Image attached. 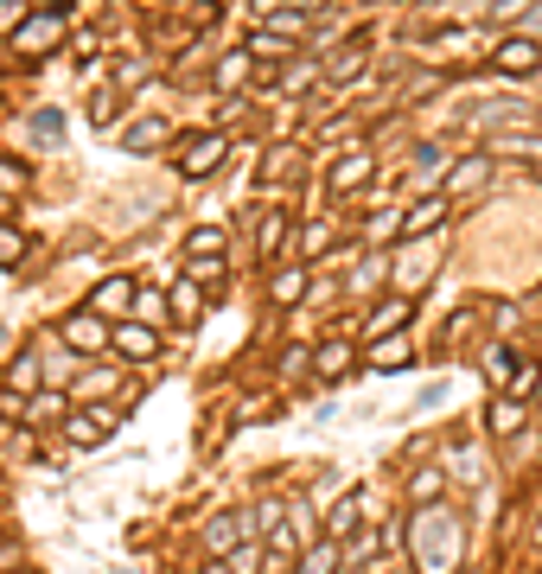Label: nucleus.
<instances>
[{"instance_id":"obj_38","label":"nucleus","mask_w":542,"mask_h":574,"mask_svg":"<svg viewBox=\"0 0 542 574\" xmlns=\"http://www.w3.org/2000/svg\"><path fill=\"white\" fill-rule=\"evenodd\" d=\"M185 274H192L198 288H217V281H223V262H217V256H185Z\"/></svg>"},{"instance_id":"obj_53","label":"nucleus","mask_w":542,"mask_h":574,"mask_svg":"<svg viewBox=\"0 0 542 574\" xmlns=\"http://www.w3.org/2000/svg\"><path fill=\"white\" fill-rule=\"evenodd\" d=\"M20 574H33V569H20Z\"/></svg>"},{"instance_id":"obj_48","label":"nucleus","mask_w":542,"mask_h":574,"mask_svg":"<svg viewBox=\"0 0 542 574\" xmlns=\"http://www.w3.org/2000/svg\"><path fill=\"white\" fill-rule=\"evenodd\" d=\"M108 115H115V90H96L90 96V121H108Z\"/></svg>"},{"instance_id":"obj_32","label":"nucleus","mask_w":542,"mask_h":574,"mask_svg":"<svg viewBox=\"0 0 542 574\" xmlns=\"http://www.w3.org/2000/svg\"><path fill=\"white\" fill-rule=\"evenodd\" d=\"M173 306H180V319H198V313H205V288H198L192 274H180V281H173Z\"/></svg>"},{"instance_id":"obj_31","label":"nucleus","mask_w":542,"mask_h":574,"mask_svg":"<svg viewBox=\"0 0 542 574\" xmlns=\"http://www.w3.org/2000/svg\"><path fill=\"white\" fill-rule=\"evenodd\" d=\"M65 415H71L65 396H45V389H38L33 402H26V427H45V421H65Z\"/></svg>"},{"instance_id":"obj_18","label":"nucleus","mask_w":542,"mask_h":574,"mask_svg":"<svg viewBox=\"0 0 542 574\" xmlns=\"http://www.w3.org/2000/svg\"><path fill=\"white\" fill-rule=\"evenodd\" d=\"M293 243H288V211L275 204V211H262V224H255V256L262 262H275V256H288Z\"/></svg>"},{"instance_id":"obj_27","label":"nucleus","mask_w":542,"mask_h":574,"mask_svg":"<svg viewBox=\"0 0 542 574\" xmlns=\"http://www.w3.org/2000/svg\"><path fill=\"white\" fill-rule=\"evenodd\" d=\"M300 574H338V542H332V536H313V542L300 549Z\"/></svg>"},{"instance_id":"obj_50","label":"nucleus","mask_w":542,"mask_h":574,"mask_svg":"<svg viewBox=\"0 0 542 574\" xmlns=\"http://www.w3.org/2000/svg\"><path fill=\"white\" fill-rule=\"evenodd\" d=\"M0 224H7V198H0Z\"/></svg>"},{"instance_id":"obj_4","label":"nucleus","mask_w":542,"mask_h":574,"mask_svg":"<svg viewBox=\"0 0 542 574\" xmlns=\"http://www.w3.org/2000/svg\"><path fill=\"white\" fill-rule=\"evenodd\" d=\"M173 148H180L173 160H180V173H185V179H211L217 166L230 160V141H223V134H211V128H198V134H180Z\"/></svg>"},{"instance_id":"obj_41","label":"nucleus","mask_w":542,"mask_h":574,"mask_svg":"<svg viewBox=\"0 0 542 574\" xmlns=\"http://www.w3.org/2000/svg\"><path fill=\"white\" fill-rule=\"evenodd\" d=\"M217 249H223V230H192V236H185V256H217Z\"/></svg>"},{"instance_id":"obj_33","label":"nucleus","mask_w":542,"mask_h":574,"mask_svg":"<svg viewBox=\"0 0 542 574\" xmlns=\"http://www.w3.org/2000/svg\"><path fill=\"white\" fill-rule=\"evenodd\" d=\"M275 371H281V377H307V371H313V344H281V358H275Z\"/></svg>"},{"instance_id":"obj_39","label":"nucleus","mask_w":542,"mask_h":574,"mask_svg":"<svg viewBox=\"0 0 542 574\" xmlns=\"http://www.w3.org/2000/svg\"><path fill=\"white\" fill-rule=\"evenodd\" d=\"M364 236H370V243H383V236H402V211H370Z\"/></svg>"},{"instance_id":"obj_29","label":"nucleus","mask_w":542,"mask_h":574,"mask_svg":"<svg viewBox=\"0 0 542 574\" xmlns=\"http://www.w3.org/2000/svg\"><path fill=\"white\" fill-rule=\"evenodd\" d=\"M325 536L338 542V536H358V497H338L332 511H325Z\"/></svg>"},{"instance_id":"obj_46","label":"nucleus","mask_w":542,"mask_h":574,"mask_svg":"<svg viewBox=\"0 0 542 574\" xmlns=\"http://www.w3.org/2000/svg\"><path fill=\"white\" fill-rule=\"evenodd\" d=\"M33 134H38V141H58V134H65V115H58V109H38L33 115Z\"/></svg>"},{"instance_id":"obj_19","label":"nucleus","mask_w":542,"mask_h":574,"mask_svg":"<svg viewBox=\"0 0 542 574\" xmlns=\"http://www.w3.org/2000/svg\"><path fill=\"white\" fill-rule=\"evenodd\" d=\"M160 141H180V134H173V121H160V115H141V121L122 134V153H160Z\"/></svg>"},{"instance_id":"obj_37","label":"nucleus","mask_w":542,"mask_h":574,"mask_svg":"<svg viewBox=\"0 0 542 574\" xmlns=\"http://www.w3.org/2000/svg\"><path fill=\"white\" fill-rule=\"evenodd\" d=\"M383 274H390V249H377V256H370V262H364L358 274H351V294H364V288H377Z\"/></svg>"},{"instance_id":"obj_17","label":"nucleus","mask_w":542,"mask_h":574,"mask_svg":"<svg viewBox=\"0 0 542 574\" xmlns=\"http://www.w3.org/2000/svg\"><path fill=\"white\" fill-rule=\"evenodd\" d=\"M115 358H128V364H153L160 358V332L153 326H115Z\"/></svg>"},{"instance_id":"obj_45","label":"nucleus","mask_w":542,"mask_h":574,"mask_svg":"<svg viewBox=\"0 0 542 574\" xmlns=\"http://www.w3.org/2000/svg\"><path fill=\"white\" fill-rule=\"evenodd\" d=\"M255 524H262V530L288 524V497H262V504H255Z\"/></svg>"},{"instance_id":"obj_10","label":"nucleus","mask_w":542,"mask_h":574,"mask_svg":"<svg viewBox=\"0 0 542 574\" xmlns=\"http://www.w3.org/2000/svg\"><path fill=\"white\" fill-rule=\"evenodd\" d=\"M447 211H453V198H447V191H428V198H415V204L402 211V236H408V243L434 236V230L447 224Z\"/></svg>"},{"instance_id":"obj_7","label":"nucleus","mask_w":542,"mask_h":574,"mask_svg":"<svg viewBox=\"0 0 542 574\" xmlns=\"http://www.w3.org/2000/svg\"><path fill=\"white\" fill-rule=\"evenodd\" d=\"M492 65L505 77H537L542 71V38L537 33H505L492 45Z\"/></svg>"},{"instance_id":"obj_20","label":"nucleus","mask_w":542,"mask_h":574,"mask_svg":"<svg viewBox=\"0 0 542 574\" xmlns=\"http://www.w3.org/2000/svg\"><path fill=\"white\" fill-rule=\"evenodd\" d=\"M338 249V224L332 218H313V224L300 230V243H293L288 256H300V262H320V256H332Z\"/></svg>"},{"instance_id":"obj_3","label":"nucleus","mask_w":542,"mask_h":574,"mask_svg":"<svg viewBox=\"0 0 542 574\" xmlns=\"http://www.w3.org/2000/svg\"><path fill=\"white\" fill-rule=\"evenodd\" d=\"M65 20H71V0H51V7H38L33 20L13 33V51H20V58H45V51L65 38Z\"/></svg>"},{"instance_id":"obj_24","label":"nucleus","mask_w":542,"mask_h":574,"mask_svg":"<svg viewBox=\"0 0 542 574\" xmlns=\"http://www.w3.org/2000/svg\"><path fill=\"white\" fill-rule=\"evenodd\" d=\"M262 33L288 38V45H300V38L313 33V13H293V7H275V13H262Z\"/></svg>"},{"instance_id":"obj_14","label":"nucleus","mask_w":542,"mask_h":574,"mask_svg":"<svg viewBox=\"0 0 542 574\" xmlns=\"http://www.w3.org/2000/svg\"><path fill=\"white\" fill-rule=\"evenodd\" d=\"M478 319H485V306H478V301H460V306H453V313H447V326H440V351H434V358H453V351L478 332Z\"/></svg>"},{"instance_id":"obj_15","label":"nucleus","mask_w":542,"mask_h":574,"mask_svg":"<svg viewBox=\"0 0 542 574\" xmlns=\"http://www.w3.org/2000/svg\"><path fill=\"white\" fill-rule=\"evenodd\" d=\"M307 268L300 262H281V268H268V306H307Z\"/></svg>"},{"instance_id":"obj_5","label":"nucleus","mask_w":542,"mask_h":574,"mask_svg":"<svg viewBox=\"0 0 542 574\" xmlns=\"http://www.w3.org/2000/svg\"><path fill=\"white\" fill-rule=\"evenodd\" d=\"M370 173H377V160H370L364 148H345L338 160H332V166H325V191H332V198H351V204H358L364 191H370Z\"/></svg>"},{"instance_id":"obj_47","label":"nucleus","mask_w":542,"mask_h":574,"mask_svg":"<svg viewBox=\"0 0 542 574\" xmlns=\"http://www.w3.org/2000/svg\"><path fill=\"white\" fill-rule=\"evenodd\" d=\"M33 13H26V0H0V33H20Z\"/></svg>"},{"instance_id":"obj_49","label":"nucleus","mask_w":542,"mask_h":574,"mask_svg":"<svg viewBox=\"0 0 542 574\" xmlns=\"http://www.w3.org/2000/svg\"><path fill=\"white\" fill-rule=\"evenodd\" d=\"M198 574H237V569H230L223 555H211V562H205V569H198Z\"/></svg>"},{"instance_id":"obj_43","label":"nucleus","mask_w":542,"mask_h":574,"mask_svg":"<svg viewBox=\"0 0 542 574\" xmlns=\"http://www.w3.org/2000/svg\"><path fill=\"white\" fill-rule=\"evenodd\" d=\"M383 542H390L383 530H358V536H351V562H377V549H383Z\"/></svg>"},{"instance_id":"obj_30","label":"nucleus","mask_w":542,"mask_h":574,"mask_svg":"<svg viewBox=\"0 0 542 574\" xmlns=\"http://www.w3.org/2000/svg\"><path fill=\"white\" fill-rule=\"evenodd\" d=\"M223 562H230L237 574H262L268 562H275V555H268V542H243V549H230Z\"/></svg>"},{"instance_id":"obj_52","label":"nucleus","mask_w":542,"mask_h":574,"mask_svg":"<svg viewBox=\"0 0 542 574\" xmlns=\"http://www.w3.org/2000/svg\"><path fill=\"white\" fill-rule=\"evenodd\" d=\"M281 574H300V569H281Z\"/></svg>"},{"instance_id":"obj_44","label":"nucleus","mask_w":542,"mask_h":574,"mask_svg":"<svg viewBox=\"0 0 542 574\" xmlns=\"http://www.w3.org/2000/svg\"><path fill=\"white\" fill-rule=\"evenodd\" d=\"M33 186V166H20V160H0V191H26Z\"/></svg>"},{"instance_id":"obj_6","label":"nucleus","mask_w":542,"mask_h":574,"mask_svg":"<svg viewBox=\"0 0 542 574\" xmlns=\"http://www.w3.org/2000/svg\"><path fill=\"white\" fill-rule=\"evenodd\" d=\"M498 173V153L492 148H472V153H460L453 166H447V179H440V191L447 198H472V191H485V179Z\"/></svg>"},{"instance_id":"obj_36","label":"nucleus","mask_w":542,"mask_h":574,"mask_svg":"<svg viewBox=\"0 0 542 574\" xmlns=\"http://www.w3.org/2000/svg\"><path fill=\"white\" fill-rule=\"evenodd\" d=\"M115 371H90V364H83V377H77V402H90V396H108V389H115Z\"/></svg>"},{"instance_id":"obj_13","label":"nucleus","mask_w":542,"mask_h":574,"mask_svg":"<svg viewBox=\"0 0 542 574\" xmlns=\"http://www.w3.org/2000/svg\"><path fill=\"white\" fill-rule=\"evenodd\" d=\"M415 364V339L408 332H390V339L364 344V371H408Z\"/></svg>"},{"instance_id":"obj_26","label":"nucleus","mask_w":542,"mask_h":574,"mask_svg":"<svg viewBox=\"0 0 542 574\" xmlns=\"http://www.w3.org/2000/svg\"><path fill=\"white\" fill-rule=\"evenodd\" d=\"M364 58H370V38H358V45L338 51V58H325V90H332V83H351V77L364 71Z\"/></svg>"},{"instance_id":"obj_23","label":"nucleus","mask_w":542,"mask_h":574,"mask_svg":"<svg viewBox=\"0 0 542 574\" xmlns=\"http://www.w3.org/2000/svg\"><path fill=\"white\" fill-rule=\"evenodd\" d=\"M478 371H485L492 389H510V377H517V344H485V351H478Z\"/></svg>"},{"instance_id":"obj_21","label":"nucleus","mask_w":542,"mask_h":574,"mask_svg":"<svg viewBox=\"0 0 542 574\" xmlns=\"http://www.w3.org/2000/svg\"><path fill=\"white\" fill-rule=\"evenodd\" d=\"M250 77H255V58H250V51H223V58H217V71H211V90H217V96H237Z\"/></svg>"},{"instance_id":"obj_8","label":"nucleus","mask_w":542,"mask_h":574,"mask_svg":"<svg viewBox=\"0 0 542 574\" xmlns=\"http://www.w3.org/2000/svg\"><path fill=\"white\" fill-rule=\"evenodd\" d=\"M115 427H122V409H71L65 415V441L71 447H103Z\"/></svg>"},{"instance_id":"obj_42","label":"nucleus","mask_w":542,"mask_h":574,"mask_svg":"<svg viewBox=\"0 0 542 574\" xmlns=\"http://www.w3.org/2000/svg\"><path fill=\"white\" fill-rule=\"evenodd\" d=\"M293 45L288 38H275V33H262V26H255V38H250V58H288Z\"/></svg>"},{"instance_id":"obj_28","label":"nucleus","mask_w":542,"mask_h":574,"mask_svg":"<svg viewBox=\"0 0 542 574\" xmlns=\"http://www.w3.org/2000/svg\"><path fill=\"white\" fill-rule=\"evenodd\" d=\"M485 148L492 153H517V160H537L542 166V134H492Z\"/></svg>"},{"instance_id":"obj_34","label":"nucleus","mask_w":542,"mask_h":574,"mask_svg":"<svg viewBox=\"0 0 542 574\" xmlns=\"http://www.w3.org/2000/svg\"><path fill=\"white\" fill-rule=\"evenodd\" d=\"M440 485H447V472H440V466H422V472L408 479V497H415V504H434V497H440Z\"/></svg>"},{"instance_id":"obj_12","label":"nucleus","mask_w":542,"mask_h":574,"mask_svg":"<svg viewBox=\"0 0 542 574\" xmlns=\"http://www.w3.org/2000/svg\"><path fill=\"white\" fill-rule=\"evenodd\" d=\"M135 301H141V288H135L128 274H108L103 288L90 294V313H103V319H128V313H135Z\"/></svg>"},{"instance_id":"obj_22","label":"nucleus","mask_w":542,"mask_h":574,"mask_svg":"<svg viewBox=\"0 0 542 574\" xmlns=\"http://www.w3.org/2000/svg\"><path fill=\"white\" fill-rule=\"evenodd\" d=\"M485 427H492L498 441H510V434H523V427H530V402H517V396H498V402L485 409Z\"/></svg>"},{"instance_id":"obj_16","label":"nucleus","mask_w":542,"mask_h":574,"mask_svg":"<svg viewBox=\"0 0 542 574\" xmlns=\"http://www.w3.org/2000/svg\"><path fill=\"white\" fill-rule=\"evenodd\" d=\"M408 319H415V301H408V294H390V301H383L370 319H364V339H390V332H408Z\"/></svg>"},{"instance_id":"obj_1","label":"nucleus","mask_w":542,"mask_h":574,"mask_svg":"<svg viewBox=\"0 0 542 574\" xmlns=\"http://www.w3.org/2000/svg\"><path fill=\"white\" fill-rule=\"evenodd\" d=\"M408 542H415V574H453L466 555V524L440 504H422L408 517Z\"/></svg>"},{"instance_id":"obj_40","label":"nucleus","mask_w":542,"mask_h":574,"mask_svg":"<svg viewBox=\"0 0 542 574\" xmlns=\"http://www.w3.org/2000/svg\"><path fill=\"white\" fill-rule=\"evenodd\" d=\"M505 396H517V402H530V396H542V371H537V364H523V371L510 377V389H505Z\"/></svg>"},{"instance_id":"obj_2","label":"nucleus","mask_w":542,"mask_h":574,"mask_svg":"<svg viewBox=\"0 0 542 574\" xmlns=\"http://www.w3.org/2000/svg\"><path fill=\"white\" fill-rule=\"evenodd\" d=\"M58 344H71V351H83V358H103V351H115V326H108L103 313L77 306V313L58 319Z\"/></svg>"},{"instance_id":"obj_51","label":"nucleus","mask_w":542,"mask_h":574,"mask_svg":"<svg viewBox=\"0 0 542 574\" xmlns=\"http://www.w3.org/2000/svg\"><path fill=\"white\" fill-rule=\"evenodd\" d=\"M537 186H542V166H537Z\"/></svg>"},{"instance_id":"obj_25","label":"nucleus","mask_w":542,"mask_h":574,"mask_svg":"<svg viewBox=\"0 0 542 574\" xmlns=\"http://www.w3.org/2000/svg\"><path fill=\"white\" fill-rule=\"evenodd\" d=\"M38 377H45V358H38V344H33V351H20V358L7 364V389H13V396L38 389Z\"/></svg>"},{"instance_id":"obj_35","label":"nucleus","mask_w":542,"mask_h":574,"mask_svg":"<svg viewBox=\"0 0 542 574\" xmlns=\"http://www.w3.org/2000/svg\"><path fill=\"white\" fill-rule=\"evenodd\" d=\"M26 249H33V243H26V230L0 224V268H20V262H26Z\"/></svg>"},{"instance_id":"obj_11","label":"nucleus","mask_w":542,"mask_h":574,"mask_svg":"<svg viewBox=\"0 0 542 574\" xmlns=\"http://www.w3.org/2000/svg\"><path fill=\"white\" fill-rule=\"evenodd\" d=\"M255 517L250 511H223V517H211V530H205V549L211 555H230V549H243V542H255Z\"/></svg>"},{"instance_id":"obj_9","label":"nucleus","mask_w":542,"mask_h":574,"mask_svg":"<svg viewBox=\"0 0 542 574\" xmlns=\"http://www.w3.org/2000/svg\"><path fill=\"white\" fill-rule=\"evenodd\" d=\"M358 364H364V351H358L351 339H345V332H332V339H320V344H313V377H325V383L351 377Z\"/></svg>"}]
</instances>
